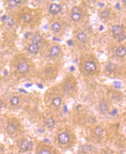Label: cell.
<instances>
[{"instance_id": "obj_12", "label": "cell", "mask_w": 126, "mask_h": 154, "mask_svg": "<svg viewBox=\"0 0 126 154\" xmlns=\"http://www.w3.org/2000/svg\"><path fill=\"white\" fill-rule=\"evenodd\" d=\"M45 124L48 128H53L55 125V122L52 118H49L46 119Z\"/></svg>"}, {"instance_id": "obj_8", "label": "cell", "mask_w": 126, "mask_h": 154, "mask_svg": "<svg viewBox=\"0 0 126 154\" xmlns=\"http://www.w3.org/2000/svg\"><path fill=\"white\" fill-rule=\"evenodd\" d=\"M100 108L102 114H106L109 110V105L108 103L105 102H103L100 103Z\"/></svg>"}, {"instance_id": "obj_32", "label": "cell", "mask_w": 126, "mask_h": 154, "mask_svg": "<svg viewBox=\"0 0 126 154\" xmlns=\"http://www.w3.org/2000/svg\"><path fill=\"white\" fill-rule=\"evenodd\" d=\"M37 86H38V88H40V89H42L43 88L42 84H38Z\"/></svg>"}, {"instance_id": "obj_16", "label": "cell", "mask_w": 126, "mask_h": 154, "mask_svg": "<svg viewBox=\"0 0 126 154\" xmlns=\"http://www.w3.org/2000/svg\"><path fill=\"white\" fill-rule=\"evenodd\" d=\"M52 103H53V104L54 105V106H56V107L60 106V104H61V98H60L59 97L54 98L53 100Z\"/></svg>"}, {"instance_id": "obj_33", "label": "cell", "mask_w": 126, "mask_h": 154, "mask_svg": "<svg viewBox=\"0 0 126 154\" xmlns=\"http://www.w3.org/2000/svg\"><path fill=\"white\" fill-rule=\"evenodd\" d=\"M31 35V33H27V34H26V35H25V37H26V38H27L28 37L29 35Z\"/></svg>"}, {"instance_id": "obj_30", "label": "cell", "mask_w": 126, "mask_h": 154, "mask_svg": "<svg viewBox=\"0 0 126 154\" xmlns=\"http://www.w3.org/2000/svg\"><path fill=\"white\" fill-rule=\"evenodd\" d=\"M117 112H118V110H117L116 109H115L111 112V115H116L117 114Z\"/></svg>"}, {"instance_id": "obj_31", "label": "cell", "mask_w": 126, "mask_h": 154, "mask_svg": "<svg viewBox=\"0 0 126 154\" xmlns=\"http://www.w3.org/2000/svg\"><path fill=\"white\" fill-rule=\"evenodd\" d=\"M67 43H68V44L69 45H73V42H72V40H69L67 42Z\"/></svg>"}, {"instance_id": "obj_13", "label": "cell", "mask_w": 126, "mask_h": 154, "mask_svg": "<svg viewBox=\"0 0 126 154\" xmlns=\"http://www.w3.org/2000/svg\"><path fill=\"white\" fill-rule=\"evenodd\" d=\"M60 50V49L58 46H54L50 49V55L52 56H56V55L59 53Z\"/></svg>"}, {"instance_id": "obj_20", "label": "cell", "mask_w": 126, "mask_h": 154, "mask_svg": "<svg viewBox=\"0 0 126 154\" xmlns=\"http://www.w3.org/2000/svg\"><path fill=\"white\" fill-rule=\"evenodd\" d=\"M115 65L113 63H109L106 66V70L109 71H113L115 69Z\"/></svg>"}, {"instance_id": "obj_18", "label": "cell", "mask_w": 126, "mask_h": 154, "mask_svg": "<svg viewBox=\"0 0 126 154\" xmlns=\"http://www.w3.org/2000/svg\"><path fill=\"white\" fill-rule=\"evenodd\" d=\"M19 103V98L17 96H14L11 98V104L12 105H16Z\"/></svg>"}, {"instance_id": "obj_19", "label": "cell", "mask_w": 126, "mask_h": 154, "mask_svg": "<svg viewBox=\"0 0 126 154\" xmlns=\"http://www.w3.org/2000/svg\"><path fill=\"white\" fill-rule=\"evenodd\" d=\"M22 19L25 22H30L31 20V17L30 15L28 14V13H26V14L23 16Z\"/></svg>"}, {"instance_id": "obj_42", "label": "cell", "mask_w": 126, "mask_h": 154, "mask_svg": "<svg viewBox=\"0 0 126 154\" xmlns=\"http://www.w3.org/2000/svg\"><path fill=\"white\" fill-rule=\"evenodd\" d=\"M1 152H2V148L0 147V154L1 153Z\"/></svg>"}, {"instance_id": "obj_41", "label": "cell", "mask_w": 126, "mask_h": 154, "mask_svg": "<svg viewBox=\"0 0 126 154\" xmlns=\"http://www.w3.org/2000/svg\"><path fill=\"white\" fill-rule=\"evenodd\" d=\"M28 85H26V87H29V86H32V84H28Z\"/></svg>"}, {"instance_id": "obj_5", "label": "cell", "mask_w": 126, "mask_h": 154, "mask_svg": "<svg viewBox=\"0 0 126 154\" xmlns=\"http://www.w3.org/2000/svg\"><path fill=\"white\" fill-rule=\"evenodd\" d=\"M61 11V7L56 4H53L50 6V12L52 14L56 15L59 13Z\"/></svg>"}, {"instance_id": "obj_25", "label": "cell", "mask_w": 126, "mask_h": 154, "mask_svg": "<svg viewBox=\"0 0 126 154\" xmlns=\"http://www.w3.org/2000/svg\"><path fill=\"white\" fill-rule=\"evenodd\" d=\"M90 151V147L89 146H84L83 148V151L84 152H88Z\"/></svg>"}, {"instance_id": "obj_34", "label": "cell", "mask_w": 126, "mask_h": 154, "mask_svg": "<svg viewBox=\"0 0 126 154\" xmlns=\"http://www.w3.org/2000/svg\"><path fill=\"white\" fill-rule=\"evenodd\" d=\"M70 70H71V71H74L75 70V68H74V66H71V68H70Z\"/></svg>"}, {"instance_id": "obj_6", "label": "cell", "mask_w": 126, "mask_h": 154, "mask_svg": "<svg viewBox=\"0 0 126 154\" xmlns=\"http://www.w3.org/2000/svg\"><path fill=\"white\" fill-rule=\"evenodd\" d=\"M17 130V128L13 123H10L6 126V130L8 134H13V133L16 132V131Z\"/></svg>"}, {"instance_id": "obj_43", "label": "cell", "mask_w": 126, "mask_h": 154, "mask_svg": "<svg viewBox=\"0 0 126 154\" xmlns=\"http://www.w3.org/2000/svg\"><path fill=\"white\" fill-rule=\"evenodd\" d=\"M105 154H108V153H105Z\"/></svg>"}, {"instance_id": "obj_23", "label": "cell", "mask_w": 126, "mask_h": 154, "mask_svg": "<svg viewBox=\"0 0 126 154\" xmlns=\"http://www.w3.org/2000/svg\"><path fill=\"white\" fill-rule=\"evenodd\" d=\"M113 98L114 100L117 101V102H119V101H120L121 98V96L120 95V94L119 93H115L114 95L113 96Z\"/></svg>"}, {"instance_id": "obj_14", "label": "cell", "mask_w": 126, "mask_h": 154, "mask_svg": "<svg viewBox=\"0 0 126 154\" xmlns=\"http://www.w3.org/2000/svg\"><path fill=\"white\" fill-rule=\"evenodd\" d=\"M52 30L55 33H57V32H59L61 29V26L59 23H54L53 24H52Z\"/></svg>"}, {"instance_id": "obj_27", "label": "cell", "mask_w": 126, "mask_h": 154, "mask_svg": "<svg viewBox=\"0 0 126 154\" xmlns=\"http://www.w3.org/2000/svg\"><path fill=\"white\" fill-rule=\"evenodd\" d=\"M118 37H119L118 40L119 41H123L125 39V36L123 34H120V35H118Z\"/></svg>"}, {"instance_id": "obj_15", "label": "cell", "mask_w": 126, "mask_h": 154, "mask_svg": "<svg viewBox=\"0 0 126 154\" xmlns=\"http://www.w3.org/2000/svg\"><path fill=\"white\" fill-rule=\"evenodd\" d=\"M86 35L84 33H80L78 35H77V38H78V40L83 43L86 42Z\"/></svg>"}, {"instance_id": "obj_29", "label": "cell", "mask_w": 126, "mask_h": 154, "mask_svg": "<svg viewBox=\"0 0 126 154\" xmlns=\"http://www.w3.org/2000/svg\"><path fill=\"white\" fill-rule=\"evenodd\" d=\"M109 11H106V10H105V11H104V12H103L102 13V15L104 17H107L109 15Z\"/></svg>"}, {"instance_id": "obj_26", "label": "cell", "mask_w": 126, "mask_h": 154, "mask_svg": "<svg viewBox=\"0 0 126 154\" xmlns=\"http://www.w3.org/2000/svg\"><path fill=\"white\" fill-rule=\"evenodd\" d=\"M38 154H51V153H50V152L49 150L43 149V150H41Z\"/></svg>"}, {"instance_id": "obj_10", "label": "cell", "mask_w": 126, "mask_h": 154, "mask_svg": "<svg viewBox=\"0 0 126 154\" xmlns=\"http://www.w3.org/2000/svg\"><path fill=\"white\" fill-rule=\"evenodd\" d=\"M39 46L38 45L34 44V43H32L28 47V52L32 54H35L38 52L39 50Z\"/></svg>"}, {"instance_id": "obj_21", "label": "cell", "mask_w": 126, "mask_h": 154, "mask_svg": "<svg viewBox=\"0 0 126 154\" xmlns=\"http://www.w3.org/2000/svg\"><path fill=\"white\" fill-rule=\"evenodd\" d=\"M95 132L96 134L98 135V136H101L103 134L104 131H103V130L101 128L98 127L95 129Z\"/></svg>"}, {"instance_id": "obj_2", "label": "cell", "mask_w": 126, "mask_h": 154, "mask_svg": "<svg viewBox=\"0 0 126 154\" xmlns=\"http://www.w3.org/2000/svg\"><path fill=\"white\" fill-rule=\"evenodd\" d=\"M59 141L62 144H65L70 141V136L67 133H62L59 135Z\"/></svg>"}, {"instance_id": "obj_1", "label": "cell", "mask_w": 126, "mask_h": 154, "mask_svg": "<svg viewBox=\"0 0 126 154\" xmlns=\"http://www.w3.org/2000/svg\"><path fill=\"white\" fill-rule=\"evenodd\" d=\"M32 147H33V144H32L31 141H29L27 139L24 140L20 144V148L24 151L30 150L32 148Z\"/></svg>"}, {"instance_id": "obj_17", "label": "cell", "mask_w": 126, "mask_h": 154, "mask_svg": "<svg viewBox=\"0 0 126 154\" xmlns=\"http://www.w3.org/2000/svg\"><path fill=\"white\" fill-rule=\"evenodd\" d=\"M71 18L72 20H74L75 22H77L81 19V15L80 13H73L71 15Z\"/></svg>"}, {"instance_id": "obj_40", "label": "cell", "mask_w": 126, "mask_h": 154, "mask_svg": "<svg viewBox=\"0 0 126 154\" xmlns=\"http://www.w3.org/2000/svg\"><path fill=\"white\" fill-rule=\"evenodd\" d=\"M102 29H104V27H102V26H100V30L101 31Z\"/></svg>"}, {"instance_id": "obj_35", "label": "cell", "mask_w": 126, "mask_h": 154, "mask_svg": "<svg viewBox=\"0 0 126 154\" xmlns=\"http://www.w3.org/2000/svg\"><path fill=\"white\" fill-rule=\"evenodd\" d=\"M64 112H67V105H65L64 107Z\"/></svg>"}, {"instance_id": "obj_9", "label": "cell", "mask_w": 126, "mask_h": 154, "mask_svg": "<svg viewBox=\"0 0 126 154\" xmlns=\"http://www.w3.org/2000/svg\"><path fill=\"white\" fill-rule=\"evenodd\" d=\"M123 27L119 26V25H114V26L112 27V33H113L114 35H120L123 32Z\"/></svg>"}, {"instance_id": "obj_11", "label": "cell", "mask_w": 126, "mask_h": 154, "mask_svg": "<svg viewBox=\"0 0 126 154\" xmlns=\"http://www.w3.org/2000/svg\"><path fill=\"white\" fill-rule=\"evenodd\" d=\"M42 41V36L40 35V34H36L34 35L33 38V42L34 44L38 45L39 43H40Z\"/></svg>"}, {"instance_id": "obj_39", "label": "cell", "mask_w": 126, "mask_h": 154, "mask_svg": "<svg viewBox=\"0 0 126 154\" xmlns=\"http://www.w3.org/2000/svg\"><path fill=\"white\" fill-rule=\"evenodd\" d=\"M98 5H101L100 6H101V7H102V6L104 5V4H101V3H99V4H98Z\"/></svg>"}, {"instance_id": "obj_22", "label": "cell", "mask_w": 126, "mask_h": 154, "mask_svg": "<svg viewBox=\"0 0 126 154\" xmlns=\"http://www.w3.org/2000/svg\"><path fill=\"white\" fill-rule=\"evenodd\" d=\"M8 4L12 8L15 7L17 5L16 2V0H9V1H8Z\"/></svg>"}, {"instance_id": "obj_3", "label": "cell", "mask_w": 126, "mask_h": 154, "mask_svg": "<svg viewBox=\"0 0 126 154\" xmlns=\"http://www.w3.org/2000/svg\"><path fill=\"white\" fill-rule=\"evenodd\" d=\"M84 68H85L86 70L88 72H93L96 70V67L95 64L93 61H87L85 65H84Z\"/></svg>"}, {"instance_id": "obj_7", "label": "cell", "mask_w": 126, "mask_h": 154, "mask_svg": "<svg viewBox=\"0 0 126 154\" xmlns=\"http://www.w3.org/2000/svg\"><path fill=\"white\" fill-rule=\"evenodd\" d=\"M116 54L119 57H123L126 54L125 48L124 47H120L116 49Z\"/></svg>"}, {"instance_id": "obj_36", "label": "cell", "mask_w": 126, "mask_h": 154, "mask_svg": "<svg viewBox=\"0 0 126 154\" xmlns=\"http://www.w3.org/2000/svg\"><path fill=\"white\" fill-rule=\"evenodd\" d=\"M3 102H2V101L0 100V108H1L3 107Z\"/></svg>"}, {"instance_id": "obj_28", "label": "cell", "mask_w": 126, "mask_h": 154, "mask_svg": "<svg viewBox=\"0 0 126 154\" xmlns=\"http://www.w3.org/2000/svg\"><path fill=\"white\" fill-rule=\"evenodd\" d=\"M114 86H115L116 88L119 89L121 88V83L120 82H115L114 83Z\"/></svg>"}, {"instance_id": "obj_37", "label": "cell", "mask_w": 126, "mask_h": 154, "mask_svg": "<svg viewBox=\"0 0 126 154\" xmlns=\"http://www.w3.org/2000/svg\"><path fill=\"white\" fill-rule=\"evenodd\" d=\"M2 19H3V20H6V16L5 15L3 16V17H2Z\"/></svg>"}, {"instance_id": "obj_4", "label": "cell", "mask_w": 126, "mask_h": 154, "mask_svg": "<svg viewBox=\"0 0 126 154\" xmlns=\"http://www.w3.org/2000/svg\"><path fill=\"white\" fill-rule=\"evenodd\" d=\"M29 66L26 63H20L17 66V70L20 73H26L28 70Z\"/></svg>"}, {"instance_id": "obj_38", "label": "cell", "mask_w": 126, "mask_h": 154, "mask_svg": "<svg viewBox=\"0 0 126 154\" xmlns=\"http://www.w3.org/2000/svg\"><path fill=\"white\" fill-rule=\"evenodd\" d=\"M19 91H20V92H25V93H26V90H23L22 89H19Z\"/></svg>"}, {"instance_id": "obj_24", "label": "cell", "mask_w": 126, "mask_h": 154, "mask_svg": "<svg viewBox=\"0 0 126 154\" xmlns=\"http://www.w3.org/2000/svg\"><path fill=\"white\" fill-rule=\"evenodd\" d=\"M73 13H80L81 12V9L79 7H74L72 9Z\"/></svg>"}]
</instances>
